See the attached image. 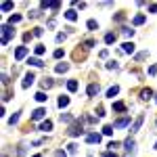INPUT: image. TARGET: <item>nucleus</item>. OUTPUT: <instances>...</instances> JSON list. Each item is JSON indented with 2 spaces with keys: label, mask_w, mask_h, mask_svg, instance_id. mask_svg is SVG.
I'll return each mask as SVG.
<instances>
[{
  "label": "nucleus",
  "mask_w": 157,
  "mask_h": 157,
  "mask_svg": "<svg viewBox=\"0 0 157 157\" xmlns=\"http://www.w3.org/2000/svg\"><path fill=\"white\" fill-rule=\"evenodd\" d=\"M13 36H15V29H13V25L4 23V25H2V44H9Z\"/></svg>",
  "instance_id": "1"
},
{
  "label": "nucleus",
  "mask_w": 157,
  "mask_h": 157,
  "mask_svg": "<svg viewBox=\"0 0 157 157\" xmlns=\"http://www.w3.org/2000/svg\"><path fill=\"white\" fill-rule=\"evenodd\" d=\"M44 117H46V109H44V107H38V109H34V111H32V120H34V121L44 120Z\"/></svg>",
  "instance_id": "2"
},
{
  "label": "nucleus",
  "mask_w": 157,
  "mask_h": 157,
  "mask_svg": "<svg viewBox=\"0 0 157 157\" xmlns=\"http://www.w3.org/2000/svg\"><path fill=\"white\" fill-rule=\"evenodd\" d=\"M128 126H130V115H124L120 120H115V124H113V128H128Z\"/></svg>",
  "instance_id": "3"
},
{
  "label": "nucleus",
  "mask_w": 157,
  "mask_h": 157,
  "mask_svg": "<svg viewBox=\"0 0 157 157\" xmlns=\"http://www.w3.org/2000/svg\"><path fill=\"white\" fill-rule=\"evenodd\" d=\"M67 134H69V136H82V134H84V130H82V124L78 121L75 126H71V128L67 130Z\"/></svg>",
  "instance_id": "4"
},
{
  "label": "nucleus",
  "mask_w": 157,
  "mask_h": 157,
  "mask_svg": "<svg viewBox=\"0 0 157 157\" xmlns=\"http://www.w3.org/2000/svg\"><path fill=\"white\" fill-rule=\"evenodd\" d=\"M86 143H90V145H98V143H101V134H98V132L86 134Z\"/></svg>",
  "instance_id": "5"
},
{
  "label": "nucleus",
  "mask_w": 157,
  "mask_h": 157,
  "mask_svg": "<svg viewBox=\"0 0 157 157\" xmlns=\"http://www.w3.org/2000/svg\"><path fill=\"white\" fill-rule=\"evenodd\" d=\"M34 80H36V75H34L32 71H27L25 78H23V82H21V86H23V88H29V86L34 84Z\"/></svg>",
  "instance_id": "6"
},
{
  "label": "nucleus",
  "mask_w": 157,
  "mask_h": 157,
  "mask_svg": "<svg viewBox=\"0 0 157 157\" xmlns=\"http://www.w3.org/2000/svg\"><path fill=\"white\" fill-rule=\"evenodd\" d=\"M98 90H101V86L92 82V84H88V88H86V94H88V97H97Z\"/></svg>",
  "instance_id": "7"
},
{
  "label": "nucleus",
  "mask_w": 157,
  "mask_h": 157,
  "mask_svg": "<svg viewBox=\"0 0 157 157\" xmlns=\"http://www.w3.org/2000/svg\"><path fill=\"white\" fill-rule=\"evenodd\" d=\"M27 52H29V48H27V46H19V48L15 50V59H17V61L25 59V55H27Z\"/></svg>",
  "instance_id": "8"
},
{
  "label": "nucleus",
  "mask_w": 157,
  "mask_h": 157,
  "mask_svg": "<svg viewBox=\"0 0 157 157\" xmlns=\"http://www.w3.org/2000/svg\"><path fill=\"white\" fill-rule=\"evenodd\" d=\"M143 121H145V115H138V117H136V121L132 124V130H130V132H132V134H136L138 130H140V126H143Z\"/></svg>",
  "instance_id": "9"
},
{
  "label": "nucleus",
  "mask_w": 157,
  "mask_h": 157,
  "mask_svg": "<svg viewBox=\"0 0 157 157\" xmlns=\"http://www.w3.org/2000/svg\"><path fill=\"white\" fill-rule=\"evenodd\" d=\"M124 149H126L128 153H132L134 149H136V143H134V138H126V140H124Z\"/></svg>",
  "instance_id": "10"
},
{
  "label": "nucleus",
  "mask_w": 157,
  "mask_h": 157,
  "mask_svg": "<svg viewBox=\"0 0 157 157\" xmlns=\"http://www.w3.org/2000/svg\"><path fill=\"white\" fill-rule=\"evenodd\" d=\"M38 130H40V132H50V130H52V121L44 120L42 124H40V128H38Z\"/></svg>",
  "instance_id": "11"
},
{
  "label": "nucleus",
  "mask_w": 157,
  "mask_h": 157,
  "mask_svg": "<svg viewBox=\"0 0 157 157\" xmlns=\"http://www.w3.org/2000/svg\"><path fill=\"white\" fill-rule=\"evenodd\" d=\"M121 50H124L126 55H134V42H124V44H121Z\"/></svg>",
  "instance_id": "12"
},
{
  "label": "nucleus",
  "mask_w": 157,
  "mask_h": 157,
  "mask_svg": "<svg viewBox=\"0 0 157 157\" xmlns=\"http://www.w3.org/2000/svg\"><path fill=\"white\" fill-rule=\"evenodd\" d=\"M113 111H115V113H124V111H126V103H124V101H115V103H113Z\"/></svg>",
  "instance_id": "13"
},
{
  "label": "nucleus",
  "mask_w": 157,
  "mask_h": 157,
  "mask_svg": "<svg viewBox=\"0 0 157 157\" xmlns=\"http://www.w3.org/2000/svg\"><path fill=\"white\" fill-rule=\"evenodd\" d=\"M57 105H59V109H65L69 105V97H67V94H61L59 101H57Z\"/></svg>",
  "instance_id": "14"
},
{
  "label": "nucleus",
  "mask_w": 157,
  "mask_h": 157,
  "mask_svg": "<svg viewBox=\"0 0 157 157\" xmlns=\"http://www.w3.org/2000/svg\"><path fill=\"white\" fill-rule=\"evenodd\" d=\"M65 19H67V21H75V19H78V11H73V9L65 11Z\"/></svg>",
  "instance_id": "15"
},
{
  "label": "nucleus",
  "mask_w": 157,
  "mask_h": 157,
  "mask_svg": "<svg viewBox=\"0 0 157 157\" xmlns=\"http://www.w3.org/2000/svg\"><path fill=\"white\" fill-rule=\"evenodd\" d=\"M27 63H29L32 67H42V65H44V63H42V59H38V57H29V59H27Z\"/></svg>",
  "instance_id": "16"
},
{
  "label": "nucleus",
  "mask_w": 157,
  "mask_h": 157,
  "mask_svg": "<svg viewBox=\"0 0 157 157\" xmlns=\"http://www.w3.org/2000/svg\"><path fill=\"white\" fill-rule=\"evenodd\" d=\"M67 69H69V63H57V67H55L57 73H65Z\"/></svg>",
  "instance_id": "17"
},
{
  "label": "nucleus",
  "mask_w": 157,
  "mask_h": 157,
  "mask_svg": "<svg viewBox=\"0 0 157 157\" xmlns=\"http://www.w3.org/2000/svg\"><path fill=\"white\" fill-rule=\"evenodd\" d=\"M140 98H143V101H149V98H153V90H151V88H145V90L140 92Z\"/></svg>",
  "instance_id": "18"
},
{
  "label": "nucleus",
  "mask_w": 157,
  "mask_h": 157,
  "mask_svg": "<svg viewBox=\"0 0 157 157\" xmlns=\"http://www.w3.org/2000/svg\"><path fill=\"white\" fill-rule=\"evenodd\" d=\"M117 92H120V86H117V84H115V86H111V88L107 90V98H113L115 94H117Z\"/></svg>",
  "instance_id": "19"
},
{
  "label": "nucleus",
  "mask_w": 157,
  "mask_h": 157,
  "mask_svg": "<svg viewBox=\"0 0 157 157\" xmlns=\"http://www.w3.org/2000/svg\"><path fill=\"white\" fill-rule=\"evenodd\" d=\"M86 27H88L90 32H97V29H98V23L94 21V19H88V21H86Z\"/></svg>",
  "instance_id": "20"
},
{
  "label": "nucleus",
  "mask_w": 157,
  "mask_h": 157,
  "mask_svg": "<svg viewBox=\"0 0 157 157\" xmlns=\"http://www.w3.org/2000/svg\"><path fill=\"white\" fill-rule=\"evenodd\" d=\"M19 117H21V111H17V113H13L11 117H9V126H15V124L19 121Z\"/></svg>",
  "instance_id": "21"
},
{
  "label": "nucleus",
  "mask_w": 157,
  "mask_h": 157,
  "mask_svg": "<svg viewBox=\"0 0 157 157\" xmlns=\"http://www.w3.org/2000/svg\"><path fill=\"white\" fill-rule=\"evenodd\" d=\"M67 90L69 92H75L78 90V80H67Z\"/></svg>",
  "instance_id": "22"
},
{
  "label": "nucleus",
  "mask_w": 157,
  "mask_h": 157,
  "mask_svg": "<svg viewBox=\"0 0 157 157\" xmlns=\"http://www.w3.org/2000/svg\"><path fill=\"white\" fill-rule=\"evenodd\" d=\"M13 6H15L13 2H2V4H0V11H2V13H9V11H13Z\"/></svg>",
  "instance_id": "23"
},
{
  "label": "nucleus",
  "mask_w": 157,
  "mask_h": 157,
  "mask_svg": "<svg viewBox=\"0 0 157 157\" xmlns=\"http://www.w3.org/2000/svg\"><path fill=\"white\" fill-rule=\"evenodd\" d=\"M34 98H36L38 103H46V98H48V97H46V92L40 90V92H36V97H34Z\"/></svg>",
  "instance_id": "24"
},
{
  "label": "nucleus",
  "mask_w": 157,
  "mask_h": 157,
  "mask_svg": "<svg viewBox=\"0 0 157 157\" xmlns=\"http://www.w3.org/2000/svg\"><path fill=\"white\" fill-rule=\"evenodd\" d=\"M115 34H113V32H109V34H105V42H107V44H113V42H115Z\"/></svg>",
  "instance_id": "25"
},
{
  "label": "nucleus",
  "mask_w": 157,
  "mask_h": 157,
  "mask_svg": "<svg viewBox=\"0 0 157 157\" xmlns=\"http://www.w3.org/2000/svg\"><path fill=\"white\" fill-rule=\"evenodd\" d=\"M132 23L134 25H143V23H145V15H136V17L132 19Z\"/></svg>",
  "instance_id": "26"
},
{
  "label": "nucleus",
  "mask_w": 157,
  "mask_h": 157,
  "mask_svg": "<svg viewBox=\"0 0 157 157\" xmlns=\"http://www.w3.org/2000/svg\"><path fill=\"white\" fill-rule=\"evenodd\" d=\"M21 19H23L21 15H11V19H9V25H15V23H19Z\"/></svg>",
  "instance_id": "27"
},
{
  "label": "nucleus",
  "mask_w": 157,
  "mask_h": 157,
  "mask_svg": "<svg viewBox=\"0 0 157 157\" xmlns=\"http://www.w3.org/2000/svg\"><path fill=\"white\" fill-rule=\"evenodd\" d=\"M44 50H46V48H44V44H36V48H34V52H36L38 57H40V55H44Z\"/></svg>",
  "instance_id": "28"
},
{
  "label": "nucleus",
  "mask_w": 157,
  "mask_h": 157,
  "mask_svg": "<svg viewBox=\"0 0 157 157\" xmlns=\"http://www.w3.org/2000/svg\"><path fill=\"white\" fill-rule=\"evenodd\" d=\"M42 86H44V88H50V86H55V82H52V78H44V82H42Z\"/></svg>",
  "instance_id": "29"
},
{
  "label": "nucleus",
  "mask_w": 157,
  "mask_h": 157,
  "mask_svg": "<svg viewBox=\"0 0 157 157\" xmlns=\"http://www.w3.org/2000/svg\"><path fill=\"white\" fill-rule=\"evenodd\" d=\"M121 32H124V36H130V38L134 36V29H132V27H121Z\"/></svg>",
  "instance_id": "30"
},
{
  "label": "nucleus",
  "mask_w": 157,
  "mask_h": 157,
  "mask_svg": "<svg viewBox=\"0 0 157 157\" xmlns=\"http://www.w3.org/2000/svg\"><path fill=\"white\" fill-rule=\"evenodd\" d=\"M71 120H73V117L69 115V113H61V121H65V124H69Z\"/></svg>",
  "instance_id": "31"
},
{
  "label": "nucleus",
  "mask_w": 157,
  "mask_h": 157,
  "mask_svg": "<svg viewBox=\"0 0 157 157\" xmlns=\"http://www.w3.org/2000/svg\"><path fill=\"white\" fill-rule=\"evenodd\" d=\"M42 32H44L42 27H34V32H32V36H34V38H40V36H42Z\"/></svg>",
  "instance_id": "32"
},
{
  "label": "nucleus",
  "mask_w": 157,
  "mask_h": 157,
  "mask_svg": "<svg viewBox=\"0 0 157 157\" xmlns=\"http://www.w3.org/2000/svg\"><path fill=\"white\" fill-rule=\"evenodd\" d=\"M103 134H105V136H111V134H113V126H105V128H103Z\"/></svg>",
  "instance_id": "33"
},
{
  "label": "nucleus",
  "mask_w": 157,
  "mask_h": 157,
  "mask_svg": "<svg viewBox=\"0 0 157 157\" xmlns=\"http://www.w3.org/2000/svg\"><path fill=\"white\" fill-rule=\"evenodd\" d=\"M75 151H78V145L75 143H69L67 145V153H75Z\"/></svg>",
  "instance_id": "34"
},
{
  "label": "nucleus",
  "mask_w": 157,
  "mask_h": 157,
  "mask_svg": "<svg viewBox=\"0 0 157 157\" xmlns=\"http://www.w3.org/2000/svg\"><path fill=\"white\" fill-rule=\"evenodd\" d=\"M117 67H120L117 61H109V63H107V69H117Z\"/></svg>",
  "instance_id": "35"
},
{
  "label": "nucleus",
  "mask_w": 157,
  "mask_h": 157,
  "mask_svg": "<svg viewBox=\"0 0 157 157\" xmlns=\"http://www.w3.org/2000/svg\"><path fill=\"white\" fill-rule=\"evenodd\" d=\"M84 46L86 48H92V46H97V42L94 40H84Z\"/></svg>",
  "instance_id": "36"
},
{
  "label": "nucleus",
  "mask_w": 157,
  "mask_h": 157,
  "mask_svg": "<svg viewBox=\"0 0 157 157\" xmlns=\"http://www.w3.org/2000/svg\"><path fill=\"white\" fill-rule=\"evenodd\" d=\"M52 55H55V59H61V57H63L65 52H63V48H57L55 52H52Z\"/></svg>",
  "instance_id": "37"
},
{
  "label": "nucleus",
  "mask_w": 157,
  "mask_h": 157,
  "mask_svg": "<svg viewBox=\"0 0 157 157\" xmlns=\"http://www.w3.org/2000/svg\"><path fill=\"white\" fill-rule=\"evenodd\" d=\"M55 157H67V153H65L63 149H57V151H55Z\"/></svg>",
  "instance_id": "38"
},
{
  "label": "nucleus",
  "mask_w": 157,
  "mask_h": 157,
  "mask_svg": "<svg viewBox=\"0 0 157 157\" xmlns=\"http://www.w3.org/2000/svg\"><path fill=\"white\" fill-rule=\"evenodd\" d=\"M109 151H113V149H115V147H120V143H117V140H111V143H109Z\"/></svg>",
  "instance_id": "39"
},
{
  "label": "nucleus",
  "mask_w": 157,
  "mask_h": 157,
  "mask_svg": "<svg viewBox=\"0 0 157 157\" xmlns=\"http://www.w3.org/2000/svg\"><path fill=\"white\" fill-rule=\"evenodd\" d=\"M105 115V109L103 107H97V117H103Z\"/></svg>",
  "instance_id": "40"
},
{
  "label": "nucleus",
  "mask_w": 157,
  "mask_h": 157,
  "mask_svg": "<svg viewBox=\"0 0 157 157\" xmlns=\"http://www.w3.org/2000/svg\"><path fill=\"white\" fill-rule=\"evenodd\" d=\"M157 73V65H151V67H149V75H155Z\"/></svg>",
  "instance_id": "41"
},
{
  "label": "nucleus",
  "mask_w": 157,
  "mask_h": 157,
  "mask_svg": "<svg viewBox=\"0 0 157 157\" xmlns=\"http://www.w3.org/2000/svg\"><path fill=\"white\" fill-rule=\"evenodd\" d=\"M147 9H149V13H157V4H149Z\"/></svg>",
  "instance_id": "42"
},
{
  "label": "nucleus",
  "mask_w": 157,
  "mask_h": 157,
  "mask_svg": "<svg viewBox=\"0 0 157 157\" xmlns=\"http://www.w3.org/2000/svg\"><path fill=\"white\" fill-rule=\"evenodd\" d=\"M103 157H120V155H117V153H113V151H107Z\"/></svg>",
  "instance_id": "43"
},
{
  "label": "nucleus",
  "mask_w": 157,
  "mask_h": 157,
  "mask_svg": "<svg viewBox=\"0 0 157 157\" xmlns=\"http://www.w3.org/2000/svg\"><path fill=\"white\" fill-rule=\"evenodd\" d=\"M63 40H65V34H57V42H59V44L63 42Z\"/></svg>",
  "instance_id": "44"
},
{
  "label": "nucleus",
  "mask_w": 157,
  "mask_h": 157,
  "mask_svg": "<svg viewBox=\"0 0 157 157\" xmlns=\"http://www.w3.org/2000/svg\"><path fill=\"white\" fill-rule=\"evenodd\" d=\"M147 55H149V52H138V55H136V59H138V61H140V59H145V57H147Z\"/></svg>",
  "instance_id": "45"
},
{
  "label": "nucleus",
  "mask_w": 157,
  "mask_h": 157,
  "mask_svg": "<svg viewBox=\"0 0 157 157\" xmlns=\"http://www.w3.org/2000/svg\"><path fill=\"white\" fill-rule=\"evenodd\" d=\"M115 21H124V13H117L115 15Z\"/></svg>",
  "instance_id": "46"
},
{
  "label": "nucleus",
  "mask_w": 157,
  "mask_h": 157,
  "mask_svg": "<svg viewBox=\"0 0 157 157\" xmlns=\"http://www.w3.org/2000/svg\"><path fill=\"white\" fill-rule=\"evenodd\" d=\"M32 38H34V36H32V34H29V32H27V34H25V36H23V40H25V42H29V40H32Z\"/></svg>",
  "instance_id": "47"
},
{
  "label": "nucleus",
  "mask_w": 157,
  "mask_h": 157,
  "mask_svg": "<svg viewBox=\"0 0 157 157\" xmlns=\"http://www.w3.org/2000/svg\"><path fill=\"white\" fill-rule=\"evenodd\" d=\"M32 157H42V155H40V153H36V155H32Z\"/></svg>",
  "instance_id": "48"
},
{
  "label": "nucleus",
  "mask_w": 157,
  "mask_h": 157,
  "mask_svg": "<svg viewBox=\"0 0 157 157\" xmlns=\"http://www.w3.org/2000/svg\"><path fill=\"white\" fill-rule=\"evenodd\" d=\"M153 149H157V143H155V147H153Z\"/></svg>",
  "instance_id": "49"
},
{
  "label": "nucleus",
  "mask_w": 157,
  "mask_h": 157,
  "mask_svg": "<svg viewBox=\"0 0 157 157\" xmlns=\"http://www.w3.org/2000/svg\"><path fill=\"white\" fill-rule=\"evenodd\" d=\"M155 103H157V98H155Z\"/></svg>",
  "instance_id": "50"
}]
</instances>
